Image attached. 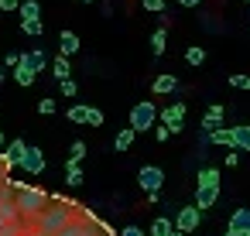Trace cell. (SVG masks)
<instances>
[{"mask_svg":"<svg viewBox=\"0 0 250 236\" xmlns=\"http://www.w3.org/2000/svg\"><path fill=\"white\" fill-rule=\"evenodd\" d=\"M79 216V205L76 202H65V198H52L38 216H35V229L42 236H59L72 219Z\"/></svg>","mask_w":250,"mask_h":236,"instance_id":"cell-1","label":"cell"},{"mask_svg":"<svg viewBox=\"0 0 250 236\" xmlns=\"http://www.w3.org/2000/svg\"><path fill=\"white\" fill-rule=\"evenodd\" d=\"M14 205L21 216H38L48 205V195L42 188H14Z\"/></svg>","mask_w":250,"mask_h":236,"instance_id":"cell-2","label":"cell"},{"mask_svg":"<svg viewBox=\"0 0 250 236\" xmlns=\"http://www.w3.org/2000/svg\"><path fill=\"white\" fill-rule=\"evenodd\" d=\"M130 127L141 134V130H151V127H158V106L151 103V99H141L134 110H130Z\"/></svg>","mask_w":250,"mask_h":236,"instance_id":"cell-3","label":"cell"},{"mask_svg":"<svg viewBox=\"0 0 250 236\" xmlns=\"http://www.w3.org/2000/svg\"><path fill=\"white\" fill-rule=\"evenodd\" d=\"M137 185H141L144 192H161V185H165V171H161L158 164H144V168L137 171Z\"/></svg>","mask_w":250,"mask_h":236,"instance_id":"cell-4","label":"cell"},{"mask_svg":"<svg viewBox=\"0 0 250 236\" xmlns=\"http://www.w3.org/2000/svg\"><path fill=\"white\" fill-rule=\"evenodd\" d=\"M199 222H202V209L195 202L185 205V209H178V216H175V229L178 233H192V229H199Z\"/></svg>","mask_w":250,"mask_h":236,"instance_id":"cell-5","label":"cell"},{"mask_svg":"<svg viewBox=\"0 0 250 236\" xmlns=\"http://www.w3.org/2000/svg\"><path fill=\"white\" fill-rule=\"evenodd\" d=\"M161 123L171 130V134H178V130H185V103L178 99V103H171L168 110H161Z\"/></svg>","mask_w":250,"mask_h":236,"instance_id":"cell-6","label":"cell"},{"mask_svg":"<svg viewBox=\"0 0 250 236\" xmlns=\"http://www.w3.org/2000/svg\"><path fill=\"white\" fill-rule=\"evenodd\" d=\"M21 168H24L28 175H42V171H45V151L35 147V144H28V151H24V157H21Z\"/></svg>","mask_w":250,"mask_h":236,"instance_id":"cell-7","label":"cell"},{"mask_svg":"<svg viewBox=\"0 0 250 236\" xmlns=\"http://www.w3.org/2000/svg\"><path fill=\"white\" fill-rule=\"evenodd\" d=\"M21 65H24L28 72H35V76H38V72H45V69H48V55H45L42 48L24 52V55H21Z\"/></svg>","mask_w":250,"mask_h":236,"instance_id":"cell-8","label":"cell"},{"mask_svg":"<svg viewBox=\"0 0 250 236\" xmlns=\"http://www.w3.org/2000/svg\"><path fill=\"white\" fill-rule=\"evenodd\" d=\"M24 151H28V144L21 140V137H14L7 147H4V154H0V161H4V164H18L21 168V157H24Z\"/></svg>","mask_w":250,"mask_h":236,"instance_id":"cell-9","label":"cell"},{"mask_svg":"<svg viewBox=\"0 0 250 236\" xmlns=\"http://www.w3.org/2000/svg\"><path fill=\"white\" fill-rule=\"evenodd\" d=\"M223 117H226V110L219 106V103H212L209 110H206V117H202V134H209V130H216V127H223Z\"/></svg>","mask_w":250,"mask_h":236,"instance_id":"cell-10","label":"cell"},{"mask_svg":"<svg viewBox=\"0 0 250 236\" xmlns=\"http://www.w3.org/2000/svg\"><path fill=\"white\" fill-rule=\"evenodd\" d=\"M216 198H219V185H199L195 188V205L199 209H212Z\"/></svg>","mask_w":250,"mask_h":236,"instance_id":"cell-11","label":"cell"},{"mask_svg":"<svg viewBox=\"0 0 250 236\" xmlns=\"http://www.w3.org/2000/svg\"><path fill=\"white\" fill-rule=\"evenodd\" d=\"M229 229H236V233H247V236H250V205L233 209V216H229Z\"/></svg>","mask_w":250,"mask_h":236,"instance_id":"cell-12","label":"cell"},{"mask_svg":"<svg viewBox=\"0 0 250 236\" xmlns=\"http://www.w3.org/2000/svg\"><path fill=\"white\" fill-rule=\"evenodd\" d=\"M151 89H154L158 96H165V93H178V79H175L171 72H161V76L151 82Z\"/></svg>","mask_w":250,"mask_h":236,"instance_id":"cell-13","label":"cell"},{"mask_svg":"<svg viewBox=\"0 0 250 236\" xmlns=\"http://www.w3.org/2000/svg\"><path fill=\"white\" fill-rule=\"evenodd\" d=\"M59 52H62L65 59L76 55V52H79V35H76V31H62V35H59Z\"/></svg>","mask_w":250,"mask_h":236,"instance_id":"cell-14","label":"cell"},{"mask_svg":"<svg viewBox=\"0 0 250 236\" xmlns=\"http://www.w3.org/2000/svg\"><path fill=\"white\" fill-rule=\"evenodd\" d=\"M209 144H219V147H233V127H216L206 134Z\"/></svg>","mask_w":250,"mask_h":236,"instance_id":"cell-15","label":"cell"},{"mask_svg":"<svg viewBox=\"0 0 250 236\" xmlns=\"http://www.w3.org/2000/svg\"><path fill=\"white\" fill-rule=\"evenodd\" d=\"M233 147L236 151H243V154H250V127H233Z\"/></svg>","mask_w":250,"mask_h":236,"instance_id":"cell-16","label":"cell"},{"mask_svg":"<svg viewBox=\"0 0 250 236\" xmlns=\"http://www.w3.org/2000/svg\"><path fill=\"white\" fill-rule=\"evenodd\" d=\"M18 14H21L24 21H42V4H38V0H21Z\"/></svg>","mask_w":250,"mask_h":236,"instance_id":"cell-17","label":"cell"},{"mask_svg":"<svg viewBox=\"0 0 250 236\" xmlns=\"http://www.w3.org/2000/svg\"><path fill=\"white\" fill-rule=\"evenodd\" d=\"M171 233H175V219L158 216V219L151 222V236H171Z\"/></svg>","mask_w":250,"mask_h":236,"instance_id":"cell-18","label":"cell"},{"mask_svg":"<svg viewBox=\"0 0 250 236\" xmlns=\"http://www.w3.org/2000/svg\"><path fill=\"white\" fill-rule=\"evenodd\" d=\"M52 76H55L59 82H65V79L72 76V65H69V59H65V55H59V59L52 62Z\"/></svg>","mask_w":250,"mask_h":236,"instance_id":"cell-19","label":"cell"},{"mask_svg":"<svg viewBox=\"0 0 250 236\" xmlns=\"http://www.w3.org/2000/svg\"><path fill=\"white\" fill-rule=\"evenodd\" d=\"M134 137H137V130H134V127H124V130H120V134L113 137V147H117V151H130Z\"/></svg>","mask_w":250,"mask_h":236,"instance_id":"cell-20","label":"cell"},{"mask_svg":"<svg viewBox=\"0 0 250 236\" xmlns=\"http://www.w3.org/2000/svg\"><path fill=\"white\" fill-rule=\"evenodd\" d=\"M89 154V147H86V140H72L69 144V161L72 164H83V157Z\"/></svg>","mask_w":250,"mask_h":236,"instance_id":"cell-21","label":"cell"},{"mask_svg":"<svg viewBox=\"0 0 250 236\" xmlns=\"http://www.w3.org/2000/svg\"><path fill=\"white\" fill-rule=\"evenodd\" d=\"M65 185H69V188H79V185H83V168L72 164V161L65 164Z\"/></svg>","mask_w":250,"mask_h":236,"instance_id":"cell-22","label":"cell"},{"mask_svg":"<svg viewBox=\"0 0 250 236\" xmlns=\"http://www.w3.org/2000/svg\"><path fill=\"white\" fill-rule=\"evenodd\" d=\"M165 48H168V35H165V28H158V31L151 35V52H154V55H165Z\"/></svg>","mask_w":250,"mask_h":236,"instance_id":"cell-23","label":"cell"},{"mask_svg":"<svg viewBox=\"0 0 250 236\" xmlns=\"http://www.w3.org/2000/svg\"><path fill=\"white\" fill-rule=\"evenodd\" d=\"M185 62H188V65H202V62H206V48H202V45H188V48H185Z\"/></svg>","mask_w":250,"mask_h":236,"instance_id":"cell-24","label":"cell"},{"mask_svg":"<svg viewBox=\"0 0 250 236\" xmlns=\"http://www.w3.org/2000/svg\"><path fill=\"white\" fill-rule=\"evenodd\" d=\"M11 76H14V82H18V86H31V82L38 79V76H35V72H28L24 65H18V69H11Z\"/></svg>","mask_w":250,"mask_h":236,"instance_id":"cell-25","label":"cell"},{"mask_svg":"<svg viewBox=\"0 0 250 236\" xmlns=\"http://www.w3.org/2000/svg\"><path fill=\"white\" fill-rule=\"evenodd\" d=\"M69 120H72V123H86V120H89V106H83V103L69 106Z\"/></svg>","mask_w":250,"mask_h":236,"instance_id":"cell-26","label":"cell"},{"mask_svg":"<svg viewBox=\"0 0 250 236\" xmlns=\"http://www.w3.org/2000/svg\"><path fill=\"white\" fill-rule=\"evenodd\" d=\"M199 185H219V171L216 168H199Z\"/></svg>","mask_w":250,"mask_h":236,"instance_id":"cell-27","label":"cell"},{"mask_svg":"<svg viewBox=\"0 0 250 236\" xmlns=\"http://www.w3.org/2000/svg\"><path fill=\"white\" fill-rule=\"evenodd\" d=\"M21 31H24L28 38H38V35L45 31V24H42V21H21Z\"/></svg>","mask_w":250,"mask_h":236,"instance_id":"cell-28","label":"cell"},{"mask_svg":"<svg viewBox=\"0 0 250 236\" xmlns=\"http://www.w3.org/2000/svg\"><path fill=\"white\" fill-rule=\"evenodd\" d=\"M229 86H233V89H250V76L233 72V76H229Z\"/></svg>","mask_w":250,"mask_h":236,"instance_id":"cell-29","label":"cell"},{"mask_svg":"<svg viewBox=\"0 0 250 236\" xmlns=\"http://www.w3.org/2000/svg\"><path fill=\"white\" fill-rule=\"evenodd\" d=\"M141 7L151 14H165V0H141Z\"/></svg>","mask_w":250,"mask_h":236,"instance_id":"cell-30","label":"cell"},{"mask_svg":"<svg viewBox=\"0 0 250 236\" xmlns=\"http://www.w3.org/2000/svg\"><path fill=\"white\" fill-rule=\"evenodd\" d=\"M86 127H103V113H100L96 106H89V120H86Z\"/></svg>","mask_w":250,"mask_h":236,"instance_id":"cell-31","label":"cell"},{"mask_svg":"<svg viewBox=\"0 0 250 236\" xmlns=\"http://www.w3.org/2000/svg\"><path fill=\"white\" fill-rule=\"evenodd\" d=\"M38 113H42V117L55 113V99H38Z\"/></svg>","mask_w":250,"mask_h":236,"instance_id":"cell-32","label":"cell"},{"mask_svg":"<svg viewBox=\"0 0 250 236\" xmlns=\"http://www.w3.org/2000/svg\"><path fill=\"white\" fill-rule=\"evenodd\" d=\"M168 137H171V130H168L165 123H161V127H154V140H158V144H165Z\"/></svg>","mask_w":250,"mask_h":236,"instance_id":"cell-33","label":"cell"},{"mask_svg":"<svg viewBox=\"0 0 250 236\" xmlns=\"http://www.w3.org/2000/svg\"><path fill=\"white\" fill-rule=\"evenodd\" d=\"M4 65H7V69H18V65H21V55H18V52H7Z\"/></svg>","mask_w":250,"mask_h":236,"instance_id":"cell-34","label":"cell"},{"mask_svg":"<svg viewBox=\"0 0 250 236\" xmlns=\"http://www.w3.org/2000/svg\"><path fill=\"white\" fill-rule=\"evenodd\" d=\"M21 7V0H0V14H4V11H18Z\"/></svg>","mask_w":250,"mask_h":236,"instance_id":"cell-35","label":"cell"},{"mask_svg":"<svg viewBox=\"0 0 250 236\" xmlns=\"http://www.w3.org/2000/svg\"><path fill=\"white\" fill-rule=\"evenodd\" d=\"M62 93H65V96H76V93H79V86H76L72 79H65V82H62Z\"/></svg>","mask_w":250,"mask_h":236,"instance_id":"cell-36","label":"cell"},{"mask_svg":"<svg viewBox=\"0 0 250 236\" xmlns=\"http://www.w3.org/2000/svg\"><path fill=\"white\" fill-rule=\"evenodd\" d=\"M226 164H229V168H236V164H240V151H236V147H229V154H226Z\"/></svg>","mask_w":250,"mask_h":236,"instance_id":"cell-37","label":"cell"},{"mask_svg":"<svg viewBox=\"0 0 250 236\" xmlns=\"http://www.w3.org/2000/svg\"><path fill=\"white\" fill-rule=\"evenodd\" d=\"M117 236H144V229H141V226H127V229H120Z\"/></svg>","mask_w":250,"mask_h":236,"instance_id":"cell-38","label":"cell"},{"mask_svg":"<svg viewBox=\"0 0 250 236\" xmlns=\"http://www.w3.org/2000/svg\"><path fill=\"white\" fill-rule=\"evenodd\" d=\"M178 4H182V7H199L202 0H178Z\"/></svg>","mask_w":250,"mask_h":236,"instance_id":"cell-39","label":"cell"},{"mask_svg":"<svg viewBox=\"0 0 250 236\" xmlns=\"http://www.w3.org/2000/svg\"><path fill=\"white\" fill-rule=\"evenodd\" d=\"M223 236H247V233H236V229H226Z\"/></svg>","mask_w":250,"mask_h":236,"instance_id":"cell-40","label":"cell"},{"mask_svg":"<svg viewBox=\"0 0 250 236\" xmlns=\"http://www.w3.org/2000/svg\"><path fill=\"white\" fill-rule=\"evenodd\" d=\"M7 79V65H0V82H4Z\"/></svg>","mask_w":250,"mask_h":236,"instance_id":"cell-41","label":"cell"},{"mask_svg":"<svg viewBox=\"0 0 250 236\" xmlns=\"http://www.w3.org/2000/svg\"><path fill=\"white\" fill-rule=\"evenodd\" d=\"M0 147H4V130H0Z\"/></svg>","mask_w":250,"mask_h":236,"instance_id":"cell-42","label":"cell"},{"mask_svg":"<svg viewBox=\"0 0 250 236\" xmlns=\"http://www.w3.org/2000/svg\"><path fill=\"white\" fill-rule=\"evenodd\" d=\"M171 236H185V233H178V229H175V233H171Z\"/></svg>","mask_w":250,"mask_h":236,"instance_id":"cell-43","label":"cell"},{"mask_svg":"<svg viewBox=\"0 0 250 236\" xmlns=\"http://www.w3.org/2000/svg\"><path fill=\"white\" fill-rule=\"evenodd\" d=\"M83 4H93V0H83Z\"/></svg>","mask_w":250,"mask_h":236,"instance_id":"cell-44","label":"cell"},{"mask_svg":"<svg viewBox=\"0 0 250 236\" xmlns=\"http://www.w3.org/2000/svg\"><path fill=\"white\" fill-rule=\"evenodd\" d=\"M243 4H250V0H243Z\"/></svg>","mask_w":250,"mask_h":236,"instance_id":"cell-45","label":"cell"}]
</instances>
